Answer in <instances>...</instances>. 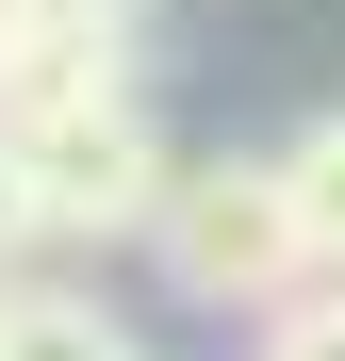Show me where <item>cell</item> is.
Segmentation results:
<instances>
[{
    "label": "cell",
    "mask_w": 345,
    "mask_h": 361,
    "mask_svg": "<svg viewBox=\"0 0 345 361\" xmlns=\"http://www.w3.org/2000/svg\"><path fill=\"white\" fill-rule=\"evenodd\" d=\"M148 263L181 279L198 312H296V295L329 279V247H313L279 148H214V164H181V180H164V214H148Z\"/></svg>",
    "instance_id": "6da1fadb"
},
{
    "label": "cell",
    "mask_w": 345,
    "mask_h": 361,
    "mask_svg": "<svg viewBox=\"0 0 345 361\" xmlns=\"http://www.w3.org/2000/svg\"><path fill=\"white\" fill-rule=\"evenodd\" d=\"M17 247H33V197H17V148H0V279H17Z\"/></svg>",
    "instance_id": "8992f818"
},
{
    "label": "cell",
    "mask_w": 345,
    "mask_h": 361,
    "mask_svg": "<svg viewBox=\"0 0 345 361\" xmlns=\"http://www.w3.org/2000/svg\"><path fill=\"white\" fill-rule=\"evenodd\" d=\"M0 148H17L33 247H148L164 180H181L132 82H83V99H33V115H0Z\"/></svg>",
    "instance_id": "7a4b0ae2"
},
{
    "label": "cell",
    "mask_w": 345,
    "mask_h": 361,
    "mask_svg": "<svg viewBox=\"0 0 345 361\" xmlns=\"http://www.w3.org/2000/svg\"><path fill=\"white\" fill-rule=\"evenodd\" d=\"M0 361H132V329L83 279H0Z\"/></svg>",
    "instance_id": "3957f363"
},
{
    "label": "cell",
    "mask_w": 345,
    "mask_h": 361,
    "mask_svg": "<svg viewBox=\"0 0 345 361\" xmlns=\"http://www.w3.org/2000/svg\"><path fill=\"white\" fill-rule=\"evenodd\" d=\"M263 361H345V279H313L296 312H263Z\"/></svg>",
    "instance_id": "5b68a950"
},
{
    "label": "cell",
    "mask_w": 345,
    "mask_h": 361,
    "mask_svg": "<svg viewBox=\"0 0 345 361\" xmlns=\"http://www.w3.org/2000/svg\"><path fill=\"white\" fill-rule=\"evenodd\" d=\"M279 180H296V214H313V247H329V279H345V115H313V132L279 148Z\"/></svg>",
    "instance_id": "277c9868"
}]
</instances>
